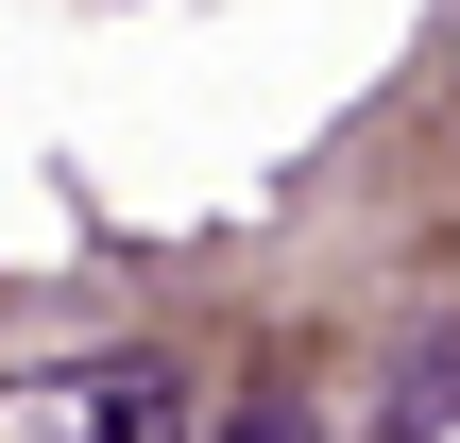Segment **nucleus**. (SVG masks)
<instances>
[{
    "label": "nucleus",
    "mask_w": 460,
    "mask_h": 443,
    "mask_svg": "<svg viewBox=\"0 0 460 443\" xmlns=\"http://www.w3.org/2000/svg\"><path fill=\"white\" fill-rule=\"evenodd\" d=\"M0 443H205L188 427V359H154V341L17 359V376H0Z\"/></svg>",
    "instance_id": "f257e3e1"
},
{
    "label": "nucleus",
    "mask_w": 460,
    "mask_h": 443,
    "mask_svg": "<svg viewBox=\"0 0 460 443\" xmlns=\"http://www.w3.org/2000/svg\"><path fill=\"white\" fill-rule=\"evenodd\" d=\"M222 443H307V410H290V393H239V410H222Z\"/></svg>",
    "instance_id": "7ed1b4c3"
},
{
    "label": "nucleus",
    "mask_w": 460,
    "mask_h": 443,
    "mask_svg": "<svg viewBox=\"0 0 460 443\" xmlns=\"http://www.w3.org/2000/svg\"><path fill=\"white\" fill-rule=\"evenodd\" d=\"M376 443H460V307L393 324V376H376Z\"/></svg>",
    "instance_id": "f03ea898"
}]
</instances>
